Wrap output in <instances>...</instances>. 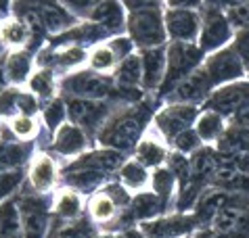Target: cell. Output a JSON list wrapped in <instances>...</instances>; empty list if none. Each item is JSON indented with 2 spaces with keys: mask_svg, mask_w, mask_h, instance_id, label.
I'll list each match as a JSON object with an SVG mask.
<instances>
[{
  "mask_svg": "<svg viewBox=\"0 0 249 238\" xmlns=\"http://www.w3.org/2000/svg\"><path fill=\"white\" fill-rule=\"evenodd\" d=\"M147 119H149L147 107L115 111L105 121V125L96 132V140H99L101 149H111L120 153H128L136 149V144L141 142V138L149 128Z\"/></svg>",
  "mask_w": 249,
  "mask_h": 238,
  "instance_id": "cell-1",
  "label": "cell"
},
{
  "mask_svg": "<svg viewBox=\"0 0 249 238\" xmlns=\"http://www.w3.org/2000/svg\"><path fill=\"white\" fill-rule=\"evenodd\" d=\"M126 30L130 40L134 42L136 48L149 51V48H161L168 46V34H165L163 23V4L159 2L151 9L128 13Z\"/></svg>",
  "mask_w": 249,
  "mask_h": 238,
  "instance_id": "cell-2",
  "label": "cell"
},
{
  "mask_svg": "<svg viewBox=\"0 0 249 238\" xmlns=\"http://www.w3.org/2000/svg\"><path fill=\"white\" fill-rule=\"evenodd\" d=\"M168 54V67H165V78L159 90V96L165 99L182 80H186L191 73H195L203 65L205 54L199 48V44H182V42H170L165 46Z\"/></svg>",
  "mask_w": 249,
  "mask_h": 238,
  "instance_id": "cell-3",
  "label": "cell"
},
{
  "mask_svg": "<svg viewBox=\"0 0 249 238\" xmlns=\"http://www.w3.org/2000/svg\"><path fill=\"white\" fill-rule=\"evenodd\" d=\"M163 23L170 42L197 44L201 36L199 2H168L163 6Z\"/></svg>",
  "mask_w": 249,
  "mask_h": 238,
  "instance_id": "cell-4",
  "label": "cell"
},
{
  "mask_svg": "<svg viewBox=\"0 0 249 238\" xmlns=\"http://www.w3.org/2000/svg\"><path fill=\"white\" fill-rule=\"evenodd\" d=\"M234 38V27L231 25V21L226 17V6L205 4L201 6V36H199V48L203 51V54L218 52L222 48H228L232 44Z\"/></svg>",
  "mask_w": 249,
  "mask_h": 238,
  "instance_id": "cell-5",
  "label": "cell"
},
{
  "mask_svg": "<svg viewBox=\"0 0 249 238\" xmlns=\"http://www.w3.org/2000/svg\"><path fill=\"white\" fill-rule=\"evenodd\" d=\"M201 107L195 104H178V102H165L153 117V128L165 138V142H172L180 132L195 128V121Z\"/></svg>",
  "mask_w": 249,
  "mask_h": 238,
  "instance_id": "cell-6",
  "label": "cell"
},
{
  "mask_svg": "<svg viewBox=\"0 0 249 238\" xmlns=\"http://www.w3.org/2000/svg\"><path fill=\"white\" fill-rule=\"evenodd\" d=\"M201 69L205 71L207 80H210L213 90L220 88V86H226V84L241 82V80L247 78L245 65L241 63L237 52H234L231 46L222 48V51H218V52L207 54Z\"/></svg>",
  "mask_w": 249,
  "mask_h": 238,
  "instance_id": "cell-7",
  "label": "cell"
},
{
  "mask_svg": "<svg viewBox=\"0 0 249 238\" xmlns=\"http://www.w3.org/2000/svg\"><path fill=\"white\" fill-rule=\"evenodd\" d=\"M61 90L69 94V99H86V101H103L105 96L111 94L113 82L90 71V69H82V71L69 73L59 82Z\"/></svg>",
  "mask_w": 249,
  "mask_h": 238,
  "instance_id": "cell-8",
  "label": "cell"
},
{
  "mask_svg": "<svg viewBox=\"0 0 249 238\" xmlns=\"http://www.w3.org/2000/svg\"><path fill=\"white\" fill-rule=\"evenodd\" d=\"M197 228L199 221L193 213H165L141 223V232L147 238H189Z\"/></svg>",
  "mask_w": 249,
  "mask_h": 238,
  "instance_id": "cell-9",
  "label": "cell"
},
{
  "mask_svg": "<svg viewBox=\"0 0 249 238\" xmlns=\"http://www.w3.org/2000/svg\"><path fill=\"white\" fill-rule=\"evenodd\" d=\"M67 119L69 123L78 125L82 130L99 132L105 121L115 111L107 101H86V99H67Z\"/></svg>",
  "mask_w": 249,
  "mask_h": 238,
  "instance_id": "cell-10",
  "label": "cell"
},
{
  "mask_svg": "<svg viewBox=\"0 0 249 238\" xmlns=\"http://www.w3.org/2000/svg\"><path fill=\"white\" fill-rule=\"evenodd\" d=\"M247 101H249V82L241 80V82H232V84H226V86L216 88L210 94V99L203 102V109L216 111V113H220L231 121L232 115L237 113Z\"/></svg>",
  "mask_w": 249,
  "mask_h": 238,
  "instance_id": "cell-11",
  "label": "cell"
},
{
  "mask_svg": "<svg viewBox=\"0 0 249 238\" xmlns=\"http://www.w3.org/2000/svg\"><path fill=\"white\" fill-rule=\"evenodd\" d=\"M213 92V86L207 80V75L201 67L197 69L195 73H191L186 80H182L178 86L172 90V92L165 96V102H178V104H195V107H201V104L210 99V94Z\"/></svg>",
  "mask_w": 249,
  "mask_h": 238,
  "instance_id": "cell-12",
  "label": "cell"
},
{
  "mask_svg": "<svg viewBox=\"0 0 249 238\" xmlns=\"http://www.w3.org/2000/svg\"><path fill=\"white\" fill-rule=\"evenodd\" d=\"M59 165L48 153H36L30 161L27 170V180L30 186L36 190V194H51L59 184Z\"/></svg>",
  "mask_w": 249,
  "mask_h": 238,
  "instance_id": "cell-13",
  "label": "cell"
},
{
  "mask_svg": "<svg viewBox=\"0 0 249 238\" xmlns=\"http://www.w3.org/2000/svg\"><path fill=\"white\" fill-rule=\"evenodd\" d=\"M134 159L147 167V170H157V167L168 165L170 153H168V142L159 132L149 123L144 136L134 149Z\"/></svg>",
  "mask_w": 249,
  "mask_h": 238,
  "instance_id": "cell-14",
  "label": "cell"
},
{
  "mask_svg": "<svg viewBox=\"0 0 249 238\" xmlns=\"http://www.w3.org/2000/svg\"><path fill=\"white\" fill-rule=\"evenodd\" d=\"M21 220H23V238H44L48 228V201L44 194H27L21 201Z\"/></svg>",
  "mask_w": 249,
  "mask_h": 238,
  "instance_id": "cell-15",
  "label": "cell"
},
{
  "mask_svg": "<svg viewBox=\"0 0 249 238\" xmlns=\"http://www.w3.org/2000/svg\"><path fill=\"white\" fill-rule=\"evenodd\" d=\"M141 65H142V90L144 92H159L165 78V67H168V54L165 46L141 51Z\"/></svg>",
  "mask_w": 249,
  "mask_h": 238,
  "instance_id": "cell-16",
  "label": "cell"
},
{
  "mask_svg": "<svg viewBox=\"0 0 249 238\" xmlns=\"http://www.w3.org/2000/svg\"><path fill=\"white\" fill-rule=\"evenodd\" d=\"M51 149L57 153L61 157H78L82 155L86 149H88V136H86V130L78 128L73 123H63L61 128L53 134L51 140Z\"/></svg>",
  "mask_w": 249,
  "mask_h": 238,
  "instance_id": "cell-17",
  "label": "cell"
},
{
  "mask_svg": "<svg viewBox=\"0 0 249 238\" xmlns=\"http://www.w3.org/2000/svg\"><path fill=\"white\" fill-rule=\"evenodd\" d=\"M88 21L103 27L109 36L115 38V36H122V32L126 30L128 13L122 2H99Z\"/></svg>",
  "mask_w": 249,
  "mask_h": 238,
  "instance_id": "cell-18",
  "label": "cell"
},
{
  "mask_svg": "<svg viewBox=\"0 0 249 238\" xmlns=\"http://www.w3.org/2000/svg\"><path fill=\"white\" fill-rule=\"evenodd\" d=\"M4 71L11 88H21L34 73V57L27 51H11L4 57Z\"/></svg>",
  "mask_w": 249,
  "mask_h": 238,
  "instance_id": "cell-19",
  "label": "cell"
},
{
  "mask_svg": "<svg viewBox=\"0 0 249 238\" xmlns=\"http://www.w3.org/2000/svg\"><path fill=\"white\" fill-rule=\"evenodd\" d=\"M113 84L122 92H134L142 90V65H141V54H130L128 59L117 63L113 71Z\"/></svg>",
  "mask_w": 249,
  "mask_h": 238,
  "instance_id": "cell-20",
  "label": "cell"
},
{
  "mask_svg": "<svg viewBox=\"0 0 249 238\" xmlns=\"http://www.w3.org/2000/svg\"><path fill=\"white\" fill-rule=\"evenodd\" d=\"M228 125H231V121L220 113H216V111L201 109V113H199L195 121V132L199 134V138H201V142L205 146H216Z\"/></svg>",
  "mask_w": 249,
  "mask_h": 238,
  "instance_id": "cell-21",
  "label": "cell"
},
{
  "mask_svg": "<svg viewBox=\"0 0 249 238\" xmlns=\"http://www.w3.org/2000/svg\"><path fill=\"white\" fill-rule=\"evenodd\" d=\"M32 32L23 19H19L17 15H9L0 21V42H2L4 48H11V51H23V48L30 44Z\"/></svg>",
  "mask_w": 249,
  "mask_h": 238,
  "instance_id": "cell-22",
  "label": "cell"
},
{
  "mask_svg": "<svg viewBox=\"0 0 249 238\" xmlns=\"http://www.w3.org/2000/svg\"><path fill=\"white\" fill-rule=\"evenodd\" d=\"M117 180L124 188H128L130 192H144L147 186H151V171L144 167L141 161L136 159H126V163L117 171Z\"/></svg>",
  "mask_w": 249,
  "mask_h": 238,
  "instance_id": "cell-23",
  "label": "cell"
},
{
  "mask_svg": "<svg viewBox=\"0 0 249 238\" xmlns=\"http://www.w3.org/2000/svg\"><path fill=\"white\" fill-rule=\"evenodd\" d=\"M40 15H42L44 30L51 34H61L63 36L65 32H69L75 25V17L65 9L63 2L61 4L42 2L40 4Z\"/></svg>",
  "mask_w": 249,
  "mask_h": 238,
  "instance_id": "cell-24",
  "label": "cell"
},
{
  "mask_svg": "<svg viewBox=\"0 0 249 238\" xmlns=\"http://www.w3.org/2000/svg\"><path fill=\"white\" fill-rule=\"evenodd\" d=\"M84 211V199L73 188H61L54 194L53 201V213L63 221H75Z\"/></svg>",
  "mask_w": 249,
  "mask_h": 238,
  "instance_id": "cell-25",
  "label": "cell"
},
{
  "mask_svg": "<svg viewBox=\"0 0 249 238\" xmlns=\"http://www.w3.org/2000/svg\"><path fill=\"white\" fill-rule=\"evenodd\" d=\"M151 190H153L157 197L163 201L165 209H170L176 203V194H178V178H176V173L172 171L168 165L153 170L151 171Z\"/></svg>",
  "mask_w": 249,
  "mask_h": 238,
  "instance_id": "cell-26",
  "label": "cell"
},
{
  "mask_svg": "<svg viewBox=\"0 0 249 238\" xmlns=\"http://www.w3.org/2000/svg\"><path fill=\"white\" fill-rule=\"evenodd\" d=\"M130 213H132L134 220L142 223V221L155 220L159 215H165V205L153 190H144L134 194L132 205H130Z\"/></svg>",
  "mask_w": 249,
  "mask_h": 238,
  "instance_id": "cell-27",
  "label": "cell"
},
{
  "mask_svg": "<svg viewBox=\"0 0 249 238\" xmlns=\"http://www.w3.org/2000/svg\"><path fill=\"white\" fill-rule=\"evenodd\" d=\"M32 142H2L0 144V171H17L32 161Z\"/></svg>",
  "mask_w": 249,
  "mask_h": 238,
  "instance_id": "cell-28",
  "label": "cell"
},
{
  "mask_svg": "<svg viewBox=\"0 0 249 238\" xmlns=\"http://www.w3.org/2000/svg\"><path fill=\"white\" fill-rule=\"evenodd\" d=\"M0 238H23L21 207L13 199L0 203Z\"/></svg>",
  "mask_w": 249,
  "mask_h": 238,
  "instance_id": "cell-29",
  "label": "cell"
},
{
  "mask_svg": "<svg viewBox=\"0 0 249 238\" xmlns=\"http://www.w3.org/2000/svg\"><path fill=\"white\" fill-rule=\"evenodd\" d=\"M213 149L222 155H249V128L231 123Z\"/></svg>",
  "mask_w": 249,
  "mask_h": 238,
  "instance_id": "cell-30",
  "label": "cell"
},
{
  "mask_svg": "<svg viewBox=\"0 0 249 238\" xmlns=\"http://www.w3.org/2000/svg\"><path fill=\"white\" fill-rule=\"evenodd\" d=\"M57 78H54L53 69H36L32 73L30 82H27V90L38 96L40 101H54V94H57Z\"/></svg>",
  "mask_w": 249,
  "mask_h": 238,
  "instance_id": "cell-31",
  "label": "cell"
},
{
  "mask_svg": "<svg viewBox=\"0 0 249 238\" xmlns=\"http://www.w3.org/2000/svg\"><path fill=\"white\" fill-rule=\"evenodd\" d=\"M117 211L120 207L107 197L105 192H96L94 197L88 201V215L94 223H101V226H107L109 221H113L117 218Z\"/></svg>",
  "mask_w": 249,
  "mask_h": 238,
  "instance_id": "cell-32",
  "label": "cell"
},
{
  "mask_svg": "<svg viewBox=\"0 0 249 238\" xmlns=\"http://www.w3.org/2000/svg\"><path fill=\"white\" fill-rule=\"evenodd\" d=\"M117 57L113 54V51L109 48V44L105 42V44H96L90 54H88V69L99 75H105L109 71H115L117 67Z\"/></svg>",
  "mask_w": 249,
  "mask_h": 238,
  "instance_id": "cell-33",
  "label": "cell"
},
{
  "mask_svg": "<svg viewBox=\"0 0 249 238\" xmlns=\"http://www.w3.org/2000/svg\"><path fill=\"white\" fill-rule=\"evenodd\" d=\"M38 119L36 117H27V115H15L9 119V132L21 142H32L38 136Z\"/></svg>",
  "mask_w": 249,
  "mask_h": 238,
  "instance_id": "cell-34",
  "label": "cell"
},
{
  "mask_svg": "<svg viewBox=\"0 0 249 238\" xmlns=\"http://www.w3.org/2000/svg\"><path fill=\"white\" fill-rule=\"evenodd\" d=\"M172 146V151L178 153V155H184V157H191V155H195V153L199 149H203V142H201V138H199V134L195 132V128H191V130H184L180 132L174 140L170 142Z\"/></svg>",
  "mask_w": 249,
  "mask_h": 238,
  "instance_id": "cell-35",
  "label": "cell"
},
{
  "mask_svg": "<svg viewBox=\"0 0 249 238\" xmlns=\"http://www.w3.org/2000/svg\"><path fill=\"white\" fill-rule=\"evenodd\" d=\"M42 119H44L46 130H51L53 134H54V132H57L61 125L67 123L65 121V119H67V104L61 101V99L51 101L44 107V111H42Z\"/></svg>",
  "mask_w": 249,
  "mask_h": 238,
  "instance_id": "cell-36",
  "label": "cell"
},
{
  "mask_svg": "<svg viewBox=\"0 0 249 238\" xmlns=\"http://www.w3.org/2000/svg\"><path fill=\"white\" fill-rule=\"evenodd\" d=\"M226 17L234 27V32L239 30H249V2H234L226 4Z\"/></svg>",
  "mask_w": 249,
  "mask_h": 238,
  "instance_id": "cell-37",
  "label": "cell"
},
{
  "mask_svg": "<svg viewBox=\"0 0 249 238\" xmlns=\"http://www.w3.org/2000/svg\"><path fill=\"white\" fill-rule=\"evenodd\" d=\"M103 192H105L107 197L111 199L120 209L132 205V199H134V197H132V192H130L128 188H124L120 182H107V184L103 186Z\"/></svg>",
  "mask_w": 249,
  "mask_h": 238,
  "instance_id": "cell-38",
  "label": "cell"
},
{
  "mask_svg": "<svg viewBox=\"0 0 249 238\" xmlns=\"http://www.w3.org/2000/svg\"><path fill=\"white\" fill-rule=\"evenodd\" d=\"M21 182H23L21 170H17V171H0V203L9 199L11 194L21 186Z\"/></svg>",
  "mask_w": 249,
  "mask_h": 238,
  "instance_id": "cell-39",
  "label": "cell"
},
{
  "mask_svg": "<svg viewBox=\"0 0 249 238\" xmlns=\"http://www.w3.org/2000/svg\"><path fill=\"white\" fill-rule=\"evenodd\" d=\"M17 111L19 115H27V117H36L40 113V99L34 96L30 90H19L17 96Z\"/></svg>",
  "mask_w": 249,
  "mask_h": 238,
  "instance_id": "cell-40",
  "label": "cell"
},
{
  "mask_svg": "<svg viewBox=\"0 0 249 238\" xmlns=\"http://www.w3.org/2000/svg\"><path fill=\"white\" fill-rule=\"evenodd\" d=\"M231 48L237 52V57L241 59V63H243L245 69L249 71V30L234 32V38H232Z\"/></svg>",
  "mask_w": 249,
  "mask_h": 238,
  "instance_id": "cell-41",
  "label": "cell"
},
{
  "mask_svg": "<svg viewBox=\"0 0 249 238\" xmlns=\"http://www.w3.org/2000/svg\"><path fill=\"white\" fill-rule=\"evenodd\" d=\"M17 96H19V88H9L0 94V117H15L19 115L17 111Z\"/></svg>",
  "mask_w": 249,
  "mask_h": 238,
  "instance_id": "cell-42",
  "label": "cell"
},
{
  "mask_svg": "<svg viewBox=\"0 0 249 238\" xmlns=\"http://www.w3.org/2000/svg\"><path fill=\"white\" fill-rule=\"evenodd\" d=\"M107 44H109V48L113 51V54L117 57V61L128 59L130 54H134V51H136V46H134V42L130 40V36H115V38H111V40H107Z\"/></svg>",
  "mask_w": 249,
  "mask_h": 238,
  "instance_id": "cell-43",
  "label": "cell"
},
{
  "mask_svg": "<svg viewBox=\"0 0 249 238\" xmlns=\"http://www.w3.org/2000/svg\"><path fill=\"white\" fill-rule=\"evenodd\" d=\"M51 238H88V232H86L84 226L71 221V223H67V226L59 228Z\"/></svg>",
  "mask_w": 249,
  "mask_h": 238,
  "instance_id": "cell-44",
  "label": "cell"
},
{
  "mask_svg": "<svg viewBox=\"0 0 249 238\" xmlns=\"http://www.w3.org/2000/svg\"><path fill=\"white\" fill-rule=\"evenodd\" d=\"M231 123H234V125H241V128H249V101L241 107L237 113L232 115V119H231Z\"/></svg>",
  "mask_w": 249,
  "mask_h": 238,
  "instance_id": "cell-45",
  "label": "cell"
},
{
  "mask_svg": "<svg viewBox=\"0 0 249 238\" xmlns=\"http://www.w3.org/2000/svg\"><path fill=\"white\" fill-rule=\"evenodd\" d=\"M191 238H231V236H224V234H220L213 228L207 226V228H197Z\"/></svg>",
  "mask_w": 249,
  "mask_h": 238,
  "instance_id": "cell-46",
  "label": "cell"
},
{
  "mask_svg": "<svg viewBox=\"0 0 249 238\" xmlns=\"http://www.w3.org/2000/svg\"><path fill=\"white\" fill-rule=\"evenodd\" d=\"M9 80H6V71H4V57H0V94L4 90H9Z\"/></svg>",
  "mask_w": 249,
  "mask_h": 238,
  "instance_id": "cell-47",
  "label": "cell"
},
{
  "mask_svg": "<svg viewBox=\"0 0 249 238\" xmlns=\"http://www.w3.org/2000/svg\"><path fill=\"white\" fill-rule=\"evenodd\" d=\"M99 238H128V232H122V234H115V232H111V234H101Z\"/></svg>",
  "mask_w": 249,
  "mask_h": 238,
  "instance_id": "cell-48",
  "label": "cell"
},
{
  "mask_svg": "<svg viewBox=\"0 0 249 238\" xmlns=\"http://www.w3.org/2000/svg\"><path fill=\"white\" fill-rule=\"evenodd\" d=\"M128 238H147V236H144L141 230H138V232H128Z\"/></svg>",
  "mask_w": 249,
  "mask_h": 238,
  "instance_id": "cell-49",
  "label": "cell"
},
{
  "mask_svg": "<svg viewBox=\"0 0 249 238\" xmlns=\"http://www.w3.org/2000/svg\"><path fill=\"white\" fill-rule=\"evenodd\" d=\"M0 13H9V9H4V4H0ZM4 17H0V21H2Z\"/></svg>",
  "mask_w": 249,
  "mask_h": 238,
  "instance_id": "cell-50",
  "label": "cell"
},
{
  "mask_svg": "<svg viewBox=\"0 0 249 238\" xmlns=\"http://www.w3.org/2000/svg\"><path fill=\"white\" fill-rule=\"evenodd\" d=\"M2 48H4V46H2V42H0V54H2Z\"/></svg>",
  "mask_w": 249,
  "mask_h": 238,
  "instance_id": "cell-51",
  "label": "cell"
},
{
  "mask_svg": "<svg viewBox=\"0 0 249 238\" xmlns=\"http://www.w3.org/2000/svg\"><path fill=\"white\" fill-rule=\"evenodd\" d=\"M245 80H247V82H249V71H247V78H245Z\"/></svg>",
  "mask_w": 249,
  "mask_h": 238,
  "instance_id": "cell-52",
  "label": "cell"
},
{
  "mask_svg": "<svg viewBox=\"0 0 249 238\" xmlns=\"http://www.w3.org/2000/svg\"><path fill=\"white\" fill-rule=\"evenodd\" d=\"M189 238H191V236H189Z\"/></svg>",
  "mask_w": 249,
  "mask_h": 238,
  "instance_id": "cell-53",
  "label": "cell"
}]
</instances>
